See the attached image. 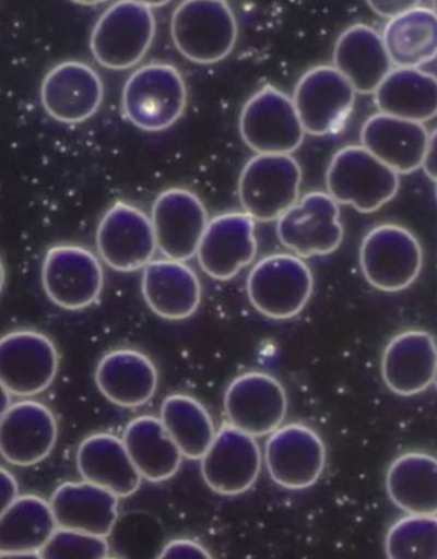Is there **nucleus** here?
I'll return each instance as SVG.
<instances>
[{
    "label": "nucleus",
    "instance_id": "obj_7",
    "mask_svg": "<svg viewBox=\"0 0 437 559\" xmlns=\"http://www.w3.org/2000/svg\"><path fill=\"white\" fill-rule=\"evenodd\" d=\"M361 270L375 289L398 293L416 282L424 266V251L412 231L397 224H381L367 233L359 249Z\"/></svg>",
    "mask_w": 437,
    "mask_h": 559
},
{
    "label": "nucleus",
    "instance_id": "obj_6",
    "mask_svg": "<svg viewBox=\"0 0 437 559\" xmlns=\"http://www.w3.org/2000/svg\"><path fill=\"white\" fill-rule=\"evenodd\" d=\"M303 169L292 155H256L247 162L238 181V198L255 222H277L295 206Z\"/></svg>",
    "mask_w": 437,
    "mask_h": 559
},
{
    "label": "nucleus",
    "instance_id": "obj_11",
    "mask_svg": "<svg viewBox=\"0 0 437 559\" xmlns=\"http://www.w3.org/2000/svg\"><path fill=\"white\" fill-rule=\"evenodd\" d=\"M356 95L351 82L333 66H318L300 78L292 100L305 133L320 138L343 130Z\"/></svg>",
    "mask_w": 437,
    "mask_h": 559
},
{
    "label": "nucleus",
    "instance_id": "obj_40",
    "mask_svg": "<svg viewBox=\"0 0 437 559\" xmlns=\"http://www.w3.org/2000/svg\"><path fill=\"white\" fill-rule=\"evenodd\" d=\"M9 390H7L2 383H0V420L3 419L7 412L12 406V399Z\"/></svg>",
    "mask_w": 437,
    "mask_h": 559
},
{
    "label": "nucleus",
    "instance_id": "obj_12",
    "mask_svg": "<svg viewBox=\"0 0 437 559\" xmlns=\"http://www.w3.org/2000/svg\"><path fill=\"white\" fill-rule=\"evenodd\" d=\"M339 216V203L328 192L306 193L279 218L277 238L299 259L333 253L344 239Z\"/></svg>",
    "mask_w": 437,
    "mask_h": 559
},
{
    "label": "nucleus",
    "instance_id": "obj_27",
    "mask_svg": "<svg viewBox=\"0 0 437 559\" xmlns=\"http://www.w3.org/2000/svg\"><path fill=\"white\" fill-rule=\"evenodd\" d=\"M81 477L92 485L109 490L118 498L138 492L142 477L135 469L120 438L109 433L88 436L76 455Z\"/></svg>",
    "mask_w": 437,
    "mask_h": 559
},
{
    "label": "nucleus",
    "instance_id": "obj_36",
    "mask_svg": "<svg viewBox=\"0 0 437 559\" xmlns=\"http://www.w3.org/2000/svg\"><path fill=\"white\" fill-rule=\"evenodd\" d=\"M156 559H214L202 544L191 539H175L165 546Z\"/></svg>",
    "mask_w": 437,
    "mask_h": 559
},
{
    "label": "nucleus",
    "instance_id": "obj_38",
    "mask_svg": "<svg viewBox=\"0 0 437 559\" xmlns=\"http://www.w3.org/2000/svg\"><path fill=\"white\" fill-rule=\"evenodd\" d=\"M368 5L371 7V10L379 14L380 17L393 20L395 17L401 16V14L409 12L410 10L414 9V7L420 5L418 2H368Z\"/></svg>",
    "mask_w": 437,
    "mask_h": 559
},
{
    "label": "nucleus",
    "instance_id": "obj_20",
    "mask_svg": "<svg viewBox=\"0 0 437 559\" xmlns=\"http://www.w3.org/2000/svg\"><path fill=\"white\" fill-rule=\"evenodd\" d=\"M58 423L47 405L25 400L0 420V455L14 466H33L47 459L57 443Z\"/></svg>",
    "mask_w": 437,
    "mask_h": 559
},
{
    "label": "nucleus",
    "instance_id": "obj_15",
    "mask_svg": "<svg viewBox=\"0 0 437 559\" xmlns=\"http://www.w3.org/2000/svg\"><path fill=\"white\" fill-rule=\"evenodd\" d=\"M265 463L270 478L285 489H307L326 469L327 448L311 427L292 423L271 433Z\"/></svg>",
    "mask_w": 437,
    "mask_h": 559
},
{
    "label": "nucleus",
    "instance_id": "obj_16",
    "mask_svg": "<svg viewBox=\"0 0 437 559\" xmlns=\"http://www.w3.org/2000/svg\"><path fill=\"white\" fill-rule=\"evenodd\" d=\"M157 249L167 260L186 262L198 254L209 225L205 205L193 192L170 188L157 195L152 211Z\"/></svg>",
    "mask_w": 437,
    "mask_h": 559
},
{
    "label": "nucleus",
    "instance_id": "obj_14",
    "mask_svg": "<svg viewBox=\"0 0 437 559\" xmlns=\"http://www.w3.org/2000/svg\"><path fill=\"white\" fill-rule=\"evenodd\" d=\"M96 247L113 270L145 269L157 251L152 218L130 203H115L97 225Z\"/></svg>",
    "mask_w": 437,
    "mask_h": 559
},
{
    "label": "nucleus",
    "instance_id": "obj_43",
    "mask_svg": "<svg viewBox=\"0 0 437 559\" xmlns=\"http://www.w3.org/2000/svg\"><path fill=\"white\" fill-rule=\"evenodd\" d=\"M433 10L437 13V2L434 3V9Z\"/></svg>",
    "mask_w": 437,
    "mask_h": 559
},
{
    "label": "nucleus",
    "instance_id": "obj_26",
    "mask_svg": "<svg viewBox=\"0 0 437 559\" xmlns=\"http://www.w3.org/2000/svg\"><path fill=\"white\" fill-rule=\"evenodd\" d=\"M95 382L111 404L133 409L154 397L160 376L146 354L117 349L104 355L95 370Z\"/></svg>",
    "mask_w": 437,
    "mask_h": 559
},
{
    "label": "nucleus",
    "instance_id": "obj_33",
    "mask_svg": "<svg viewBox=\"0 0 437 559\" xmlns=\"http://www.w3.org/2000/svg\"><path fill=\"white\" fill-rule=\"evenodd\" d=\"M161 420L184 457L201 460L215 438L213 418L192 396L176 394L164 400Z\"/></svg>",
    "mask_w": 437,
    "mask_h": 559
},
{
    "label": "nucleus",
    "instance_id": "obj_46",
    "mask_svg": "<svg viewBox=\"0 0 437 559\" xmlns=\"http://www.w3.org/2000/svg\"><path fill=\"white\" fill-rule=\"evenodd\" d=\"M436 199H437V186H436Z\"/></svg>",
    "mask_w": 437,
    "mask_h": 559
},
{
    "label": "nucleus",
    "instance_id": "obj_29",
    "mask_svg": "<svg viewBox=\"0 0 437 559\" xmlns=\"http://www.w3.org/2000/svg\"><path fill=\"white\" fill-rule=\"evenodd\" d=\"M387 490L398 509L414 516H437V457L406 452L390 464Z\"/></svg>",
    "mask_w": 437,
    "mask_h": 559
},
{
    "label": "nucleus",
    "instance_id": "obj_42",
    "mask_svg": "<svg viewBox=\"0 0 437 559\" xmlns=\"http://www.w3.org/2000/svg\"><path fill=\"white\" fill-rule=\"evenodd\" d=\"M5 284V269L2 259H0V294H2Z\"/></svg>",
    "mask_w": 437,
    "mask_h": 559
},
{
    "label": "nucleus",
    "instance_id": "obj_30",
    "mask_svg": "<svg viewBox=\"0 0 437 559\" xmlns=\"http://www.w3.org/2000/svg\"><path fill=\"white\" fill-rule=\"evenodd\" d=\"M122 441L135 469L149 481L175 477L182 464V452L162 420L153 415H142L128 423Z\"/></svg>",
    "mask_w": 437,
    "mask_h": 559
},
{
    "label": "nucleus",
    "instance_id": "obj_31",
    "mask_svg": "<svg viewBox=\"0 0 437 559\" xmlns=\"http://www.w3.org/2000/svg\"><path fill=\"white\" fill-rule=\"evenodd\" d=\"M382 40L394 68H420L437 57V13L417 5L388 21Z\"/></svg>",
    "mask_w": 437,
    "mask_h": 559
},
{
    "label": "nucleus",
    "instance_id": "obj_44",
    "mask_svg": "<svg viewBox=\"0 0 437 559\" xmlns=\"http://www.w3.org/2000/svg\"><path fill=\"white\" fill-rule=\"evenodd\" d=\"M434 383L436 384V389H437V369H436V376H435V382Z\"/></svg>",
    "mask_w": 437,
    "mask_h": 559
},
{
    "label": "nucleus",
    "instance_id": "obj_13",
    "mask_svg": "<svg viewBox=\"0 0 437 559\" xmlns=\"http://www.w3.org/2000/svg\"><path fill=\"white\" fill-rule=\"evenodd\" d=\"M228 425L248 436H270L288 413V397L275 377L248 372L233 380L224 395Z\"/></svg>",
    "mask_w": 437,
    "mask_h": 559
},
{
    "label": "nucleus",
    "instance_id": "obj_5",
    "mask_svg": "<svg viewBox=\"0 0 437 559\" xmlns=\"http://www.w3.org/2000/svg\"><path fill=\"white\" fill-rule=\"evenodd\" d=\"M314 292L307 263L291 253L270 254L255 264L247 296L256 311L271 320H291L304 311Z\"/></svg>",
    "mask_w": 437,
    "mask_h": 559
},
{
    "label": "nucleus",
    "instance_id": "obj_41",
    "mask_svg": "<svg viewBox=\"0 0 437 559\" xmlns=\"http://www.w3.org/2000/svg\"><path fill=\"white\" fill-rule=\"evenodd\" d=\"M0 559H42L39 554L0 555Z\"/></svg>",
    "mask_w": 437,
    "mask_h": 559
},
{
    "label": "nucleus",
    "instance_id": "obj_3",
    "mask_svg": "<svg viewBox=\"0 0 437 559\" xmlns=\"http://www.w3.org/2000/svg\"><path fill=\"white\" fill-rule=\"evenodd\" d=\"M186 107V82L177 68L170 64L143 66L126 82L123 112L142 131L168 130L184 116Z\"/></svg>",
    "mask_w": 437,
    "mask_h": 559
},
{
    "label": "nucleus",
    "instance_id": "obj_2",
    "mask_svg": "<svg viewBox=\"0 0 437 559\" xmlns=\"http://www.w3.org/2000/svg\"><path fill=\"white\" fill-rule=\"evenodd\" d=\"M170 33L177 50L190 62H222L235 49L238 24L222 0H188L172 16Z\"/></svg>",
    "mask_w": 437,
    "mask_h": 559
},
{
    "label": "nucleus",
    "instance_id": "obj_23",
    "mask_svg": "<svg viewBox=\"0 0 437 559\" xmlns=\"http://www.w3.org/2000/svg\"><path fill=\"white\" fill-rule=\"evenodd\" d=\"M428 139L425 124L382 112L368 118L361 130V146L398 174L422 168Z\"/></svg>",
    "mask_w": 437,
    "mask_h": 559
},
{
    "label": "nucleus",
    "instance_id": "obj_35",
    "mask_svg": "<svg viewBox=\"0 0 437 559\" xmlns=\"http://www.w3.org/2000/svg\"><path fill=\"white\" fill-rule=\"evenodd\" d=\"M42 559H105L109 557L107 538L57 528L39 551Z\"/></svg>",
    "mask_w": 437,
    "mask_h": 559
},
{
    "label": "nucleus",
    "instance_id": "obj_45",
    "mask_svg": "<svg viewBox=\"0 0 437 559\" xmlns=\"http://www.w3.org/2000/svg\"><path fill=\"white\" fill-rule=\"evenodd\" d=\"M105 559H119V558H113V557H108V558H105Z\"/></svg>",
    "mask_w": 437,
    "mask_h": 559
},
{
    "label": "nucleus",
    "instance_id": "obj_18",
    "mask_svg": "<svg viewBox=\"0 0 437 559\" xmlns=\"http://www.w3.org/2000/svg\"><path fill=\"white\" fill-rule=\"evenodd\" d=\"M40 99L45 111L57 122H86L102 107L103 81L93 67L79 60H66L45 75Z\"/></svg>",
    "mask_w": 437,
    "mask_h": 559
},
{
    "label": "nucleus",
    "instance_id": "obj_10",
    "mask_svg": "<svg viewBox=\"0 0 437 559\" xmlns=\"http://www.w3.org/2000/svg\"><path fill=\"white\" fill-rule=\"evenodd\" d=\"M59 353L52 340L34 330H20L0 337V383L11 395L32 397L55 382Z\"/></svg>",
    "mask_w": 437,
    "mask_h": 559
},
{
    "label": "nucleus",
    "instance_id": "obj_37",
    "mask_svg": "<svg viewBox=\"0 0 437 559\" xmlns=\"http://www.w3.org/2000/svg\"><path fill=\"white\" fill-rule=\"evenodd\" d=\"M19 497V483L13 475L0 467V518Z\"/></svg>",
    "mask_w": 437,
    "mask_h": 559
},
{
    "label": "nucleus",
    "instance_id": "obj_25",
    "mask_svg": "<svg viewBox=\"0 0 437 559\" xmlns=\"http://www.w3.org/2000/svg\"><path fill=\"white\" fill-rule=\"evenodd\" d=\"M142 294L150 309L168 321L190 319L201 304V283L185 262L156 260L143 269Z\"/></svg>",
    "mask_w": 437,
    "mask_h": 559
},
{
    "label": "nucleus",
    "instance_id": "obj_19",
    "mask_svg": "<svg viewBox=\"0 0 437 559\" xmlns=\"http://www.w3.org/2000/svg\"><path fill=\"white\" fill-rule=\"evenodd\" d=\"M256 222L246 213H225L209 222L198 249L200 267L206 275L228 282L258 255Z\"/></svg>",
    "mask_w": 437,
    "mask_h": 559
},
{
    "label": "nucleus",
    "instance_id": "obj_4",
    "mask_svg": "<svg viewBox=\"0 0 437 559\" xmlns=\"http://www.w3.org/2000/svg\"><path fill=\"white\" fill-rule=\"evenodd\" d=\"M156 21L146 2H117L97 20L90 48L96 62L113 71L140 63L152 48Z\"/></svg>",
    "mask_w": 437,
    "mask_h": 559
},
{
    "label": "nucleus",
    "instance_id": "obj_28",
    "mask_svg": "<svg viewBox=\"0 0 437 559\" xmlns=\"http://www.w3.org/2000/svg\"><path fill=\"white\" fill-rule=\"evenodd\" d=\"M374 95L382 115L422 124L437 117V78L420 68H393Z\"/></svg>",
    "mask_w": 437,
    "mask_h": 559
},
{
    "label": "nucleus",
    "instance_id": "obj_17",
    "mask_svg": "<svg viewBox=\"0 0 437 559\" xmlns=\"http://www.w3.org/2000/svg\"><path fill=\"white\" fill-rule=\"evenodd\" d=\"M258 441L229 425L217 430L201 459V474L208 487L222 496H238L251 489L261 473Z\"/></svg>",
    "mask_w": 437,
    "mask_h": 559
},
{
    "label": "nucleus",
    "instance_id": "obj_22",
    "mask_svg": "<svg viewBox=\"0 0 437 559\" xmlns=\"http://www.w3.org/2000/svg\"><path fill=\"white\" fill-rule=\"evenodd\" d=\"M119 498L88 481L64 483L50 498L58 528L108 538L118 519Z\"/></svg>",
    "mask_w": 437,
    "mask_h": 559
},
{
    "label": "nucleus",
    "instance_id": "obj_21",
    "mask_svg": "<svg viewBox=\"0 0 437 559\" xmlns=\"http://www.w3.org/2000/svg\"><path fill=\"white\" fill-rule=\"evenodd\" d=\"M436 369V340L426 331H404L391 338L382 353V380L399 396L426 391L435 382Z\"/></svg>",
    "mask_w": 437,
    "mask_h": 559
},
{
    "label": "nucleus",
    "instance_id": "obj_39",
    "mask_svg": "<svg viewBox=\"0 0 437 559\" xmlns=\"http://www.w3.org/2000/svg\"><path fill=\"white\" fill-rule=\"evenodd\" d=\"M426 176L437 183V128L429 133L428 145L424 164H422Z\"/></svg>",
    "mask_w": 437,
    "mask_h": 559
},
{
    "label": "nucleus",
    "instance_id": "obj_1",
    "mask_svg": "<svg viewBox=\"0 0 437 559\" xmlns=\"http://www.w3.org/2000/svg\"><path fill=\"white\" fill-rule=\"evenodd\" d=\"M399 186L398 173L357 145L336 151L327 170L330 198L361 214H373L386 206L395 198Z\"/></svg>",
    "mask_w": 437,
    "mask_h": 559
},
{
    "label": "nucleus",
    "instance_id": "obj_34",
    "mask_svg": "<svg viewBox=\"0 0 437 559\" xmlns=\"http://www.w3.org/2000/svg\"><path fill=\"white\" fill-rule=\"evenodd\" d=\"M388 559H437V516L409 515L390 526Z\"/></svg>",
    "mask_w": 437,
    "mask_h": 559
},
{
    "label": "nucleus",
    "instance_id": "obj_32",
    "mask_svg": "<svg viewBox=\"0 0 437 559\" xmlns=\"http://www.w3.org/2000/svg\"><path fill=\"white\" fill-rule=\"evenodd\" d=\"M57 528L47 501L19 496L0 518V555L39 554Z\"/></svg>",
    "mask_w": 437,
    "mask_h": 559
},
{
    "label": "nucleus",
    "instance_id": "obj_24",
    "mask_svg": "<svg viewBox=\"0 0 437 559\" xmlns=\"http://www.w3.org/2000/svg\"><path fill=\"white\" fill-rule=\"evenodd\" d=\"M333 63L362 95L375 94L394 68L382 35L364 24L349 27L338 37Z\"/></svg>",
    "mask_w": 437,
    "mask_h": 559
},
{
    "label": "nucleus",
    "instance_id": "obj_9",
    "mask_svg": "<svg viewBox=\"0 0 437 559\" xmlns=\"http://www.w3.org/2000/svg\"><path fill=\"white\" fill-rule=\"evenodd\" d=\"M42 283L52 304L67 311H81L101 297L104 270L90 249L59 245L51 247L44 257Z\"/></svg>",
    "mask_w": 437,
    "mask_h": 559
},
{
    "label": "nucleus",
    "instance_id": "obj_8",
    "mask_svg": "<svg viewBox=\"0 0 437 559\" xmlns=\"http://www.w3.org/2000/svg\"><path fill=\"white\" fill-rule=\"evenodd\" d=\"M239 133L258 155H291L303 145L306 134L295 104L274 86L262 87L245 104Z\"/></svg>",
    "mask_w": 437,
    "mask_h": 559
}]
</instances>
